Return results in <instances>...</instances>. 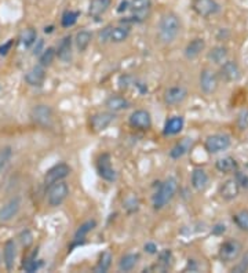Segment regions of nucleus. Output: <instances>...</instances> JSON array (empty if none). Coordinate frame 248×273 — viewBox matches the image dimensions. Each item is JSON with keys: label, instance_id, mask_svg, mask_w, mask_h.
Here are the masks:
<instances>
[{"label": "nucleus", "instance_id": "obj_23", "mask_svg": "<svg viewBox=\"0 0 248 273\" xmlns=\"http://www.w3.org/2000/svg\"><path fill=\"white\" fill-rule=\"evenodd\" d=\"M57 57L62 62H69L72 60V36H65L57 49Z\"/></svg>", "mask_w": 248, "mask_h": 273}, {"label": "nucleus", "instance_id": "obj_48", "mask_svg": "<svg viewBox=\"0 0 248 273\" xmlns=\"http://www.w3.org/2000/svg\"><path fill=\"white\" fill-rule=\"evenodd\" d=\"M225 231H226V226H225V225H217V226L214 228V233H217V235L223 233Z\"/></svg>", "mask_w": 248, "mask_h": 273}, {"label": "nucleus", "instance_id": "obj_38", "mask_svg": "<svg viewBox=\"0 0 248 273\" xmlns=\"http://www.w3.org/2000/svg\"><path fill=\"white\" fill-rule=\"evenodd\" d=\"M95 225H96L95 221H87V222H84L83 225H80L79 229L76 231V233H75V239H77V240H79V239H83L87 233L91 232L92 229L95 228Z\"/></svg>", "mask_w": 248, "mask_h": 273}, {"label": "nucleus", "instance_id": "obj_37", "mask_svg": "<svg viewBox=\"0 0 248 273\" xmlns=\"http://www.w3.org/2000/svg\"><path fill=\"white\" fill-rule=\"evenodd\" d=\"M11 156H13V151L10 147L0 148V172L3 171L6 166L9 164Z\"/></svg>", "mask_w": 248, "mask_h": 273}, {"label": "nucleus", "instance_id": "obj_14", "mask_svg": "<svg viewBox=\"0 0 248 273\" xmlns=\"http://www.w3.org/2000/svg\"><path fill=\"white\" fill-rule=\"evenodd\" d=\"M20 210H21L20 197H13V199H10L3 207L0 208V222L2 223L10 222L11 219L20 212Z\"/></svg>", "mask_w": 248, "mask_h": 273}, {"label": "nucleus", "instance_id": "obj_24", "mask_svg": "<svg viewBox=\"0 0 248 273\" xmlns=\"http://www.w3.org/2000/svg\"><path fill=\"white\" fill-rule=\"evenodd\" d=\"M111 5L112 0H91L90 7H88V14L91 15L92 18H98L107 13Z\"/></svg>", "mask_w": 248, "mask_h": 273}, {"label": "nucleus", "instance_id": "obj_40", "mask_svg": "<svg viewBox=\"0 0 248 273\" xmlns=\"http://www.w3.org/2000/svg\"><path fill=\"white\" fill-rule=\"evenodd\" d=\"M36 254H37V251H36L33 255H31L29 258H26L25 261H24L22 268L25 269L26 272H35V270H37V268H39V263L36 262Z\"/></svg>", "mask_w": 248, "mask_h": 273}, {"label": "nucleus", "instance_id": "obj_11", "mask_svg": "<svg viewBox=\"0 0 248 273\" xmlns=\"http://www.w3.org/2000/svg\"><path fill=\"white\" fill-rule=\"evenodd\" d=\"M130 9L132 10V21L141 22L149 15L152 9V0H131Z\"/></svg>", "mask_w": 248, "mask_h": 273}, {"label": "nucleus", "instance_id": "obj_18", "mask_svg": "<svg viewBox=\"0 0 248 273\" xmlns=\"http://www.w3.org/2000/svg\"><path fill=\"white\" fill-rule=\"evenodd\" d=\"M187 96V91L185 87L182 86H177V87H171L166 91L164 94V101L168 105H178L181 104L182 101H185V98Z\"/></svg>", "mask_w": 248, "mask_h": 273}, {"label": "nucleus", "instance_id": "obj_45", "mask_svg": "<svg viewBox=\"0 0 248 273\" xmlns=\"http://www.w3.org/2000/svg\"><path fill=\"white\" fill-rule=\"evenodd\" d=\"M13 43H14V41L9 40L7 43H6V44L0 46V54H2V56H6V54L10 51L11 47H13Z\"/></svg>", "mask_w": 248, "mask_h": 273}, {"label": "nucleus", "instance_id": "obj_8", "mask_svg": "<svg viewBox=\"0 0 248 273\" xmlns=\"http://www.w3.org/2000/svg\"><path fill=\"white\" fill-rule=\"evenodd\" d=\"M96 170H98L100 177H101L102 179H105V181L113 182L116 179V171H115V168L112 167L111 155H109V153H102L101 156L98 157Z\"/></svg>", "mask_w": 248, "mask_h": 273}, {"label": "nucleus", "instance_id": "obj_1", "mask_svg": "<svg viewBox=\"0 0 248 273\" xmlns=\"http://www.w3.org/2000/svg\"><path fill=\"white\" fill-rule=\"evenodd\" d=\"M181 30V20L174 13H166L162 15L159 22V37L163 43L170 44L175 40Z\"/></svg>", "mask_w": 248, "mask_h": 273}, {"label": "nucleus", "instance_id": "obj_49", "mask_svg": "<svg viewBox=\"0 0 248 273\" xmlns=\"http://www.w3.org/2000/svg\"><path fill=\"white\" fill-rule=\"evenodd\" d=\"M41 46H43V40H39V44L36 46L35 51H33V54H35V56H37V54H40V53H41V51H40Z\"/></svg>", "mask_w": 248, "mask_h": 273}, {"label": "nucleus", "instance_id": "obj_29", "mask_svg": "<svg viewBox=\"0 0 248 273\" xmlns=\"http://www.w3.org/2000/svg\"><path fill=\"white\" fill-rule=\"evenodd\" d=\"M208 58L215 65H222L223 62L228 60V49L223 47V46H217L208 53Z\"/></svg>", "mask_w": 248, "mask_h": 273}, {"label": "nucleus", "instance_id": "obj_20", "mask_svg": "<svg viewBox=\"0 0 248 273\" xmlns=\"http://www.w3.org/2000/svg\"><path fill=\"white\" fill-rule=\"evenodd\" d=\"M192 187L197 192H204L208 187V174L203 168H194L192 171Z\"/></svg>", "mask_w": 248, "mask_h": 273}, {"label": "nucleus", "instance_id": "obj_27", "mask_svg": "<svg viewBox=\"0 0 248 273\" xmlns=\"http://www.w3.org/2000/svg\"><path fill=\"white\" fill-rule=\"evenodd\" d=\"M215 167H217V170L219 172H222V174H230V172H236L238 168L237 162L230 156L222 157V159H219L217 163H215Z\"/></svg>", "mask_w": 248, "mask_h": 273}, {"label": "nucleus", "instance_id": "obj_26", "mask_svg": "<svg viewBox=\"0 0 248 273\" xmlns=\"http://www.w3.org/2000/svg\"><path fill=\"white\" fill-rule=\"evenodd\" d=\"M183 124H185V121H183L182 116H172L171 119H168L166 121L164 134L166 135H177V134L182 131Z\"/></svg>", "mask_w": 248, "mask_h": 273}, {"label": "nucleus", "instance_id": "obj_28", "mask_svg": "<svg viewBox=\"0 0 248 273\" xmlns=\"http://www.w3.org/2000/svg\"><path fill=\"white\" fill-rule=\"evenodd\" d=\"M130 36V29L127 26H112L109 32V41L112 43H123Z\"/></svg>", "mask_w": 248, "mask_h": 273}, {"label": "nucleus", "instance_id": "obj_33", "mask_svg": "<svg viewBox=\"0 0 248 273\" xmlns=\"http://www.w3.org/2000/svg\"><path fill=\"white\" fill-rule=\"evenodd\" d=\"M112 254L109 251H105V253H102V255L100 257V261L95 265V268H94V272L96 273H104L107 272L108 269L111 268L112 265Z\"/></svg>", "mask_w": 248, "mask_h": 273}, {"label": "nucleus", "instance_id": "obj_47", "mask_svg": "<svg viewBox=\"0 0 248 273\" xmlns=\"http://www.w3.org/2000/svg\"><path fill=\"white\" fill-rule=\"evenodd\" d=\"M128 9H130V3L128 2H122L119 9H117V13H123V11H127Z\"/></svg>", "mask_w": 248, "mask_h": 273}, {"label": "nucleus", "instance_id": "obj_22", "mask_svg": "<svg viewBox=\"0 0 248 273\" xmlns=\"http://www.w3.org/2000/svg\"><path fill=\"white\" fill-rule=\"evenodd\" d=\"M192 147H193L192 138H189V136L182 138L181 141L175 144V147L172 148L171 152H170V156H171L172 159H179V157L185 156L187 152L192 149Z\"/></svg>", "mask_w": 248, "mask_h": 273}, {"label": "nucleus", "instance_id": "obj_25", "mask_svg": "<svg viewBox=\"0 0 248 273\" xmlns=\"http://www.w3.org/2000/svg\"><path fill=\"white\" fill-rule=\"evenodd\" d=\"M105 105H107L109 111L120 112L128 109L130 108V102L122 96H111L107 100V102H105Z\"/></svg>", "mask_w": 248, "mask_h": 273}, {"label": "nucleus", "instance_id": "obj_43", "mask_svg": "<svg viewBox=\"0 0 248 273\" xmlns=\"http://www.w3.org/2000/svg\"><path fill=\"white\" fill-rule=\"evenodd\" d=\"M171 261V253L168 250H164L163 253H160V262L164 265V266H168V263Z\"/></svg>", "mask_w": 248, "mask_h": 273}, {"label": "nucleus", "instance_id": "obj_13", "mask_svg": "<svg viewBox=\"0 0 248 273\" xmlns=\"http://www.w3.org/2000/svg\"><path fill=\"white\" fill-rule=\"evenodd\" d=\"M130 124H131L134 128H138V130H149L152 127V117H151V113L143 109H138V111L132 112L131 116H130Z\"/></svg>", "mask_w": 248, "mask_h": 273}, {"label": "nucleus", "instance_id": "obj_7", "mask_svg": "<svg viewBox=\"0 0 248 273\" xmlns=\"http://www.w3.org/2000/svg\"><path fill=\"white\" fill-rule=\"evenodd\" d=\"M192 9L203 18H208L219 13L221 6L215 0H192Z\"/></svg>", "mask_w": 248, "mask_h": 273}, {"label": "nucleus", "instance_id": "obj_41", "mask_svg": "<svg viewBox=\"0 0 248 273\" xmlns=\"http://www.w3.org/2000/svg\"><path fill=\"white\" fill-rule=\"evenodd\" d=\"M232 270L236 273L247 272L248 270V253H245V255L241 258V261H240V262H238L236 266H233Z\"/></svg>", "mask_w": 248, "mask_h": 273}, {"label": "nucleus", "instance_id": "obj_36", "mask_svg": "<svg viewBox=\"0 0 248 273\" xmlns=\"http://www.w3.org/2000/svg\"><path fill=\"white\" fill-rule=\"evenodd\" d=\"M57 56V51L56 49H53V47H48L46 50H43V53L40 54V65L41 66H50L53 64V61L56 58Z\"/></svg>", "mask_w": 248, "mask_h": 273}, {"label": "nucleus", "instance_id": "obj_15", "mask_svg": "<svg viewBox=\"0 0 248 273\" xmlns=\"http://www.w3.org/2000/svg\"><path fill=\"white\" fill-rule=\"evenodd\" d=\"M221 77L226 81H237L241 77V71L234 61H225L221 65Z\"/></svg>", "mask_w": 248, "mask_h": 273}, {"label": "nucleus", "instance_id": "obj_30", "mask_svg": "<svg viewBox=\"0 0 248 273\" xmlns=\"http://www.w3.org/2000/svg\"><path fill=\"white\" fill-rule=\"evenodd\" d=\"M20 41L25 49H29L31 46H33L37 41V30L35 28H26V29H24L21 32Z\"/></svg>", "mask_w": 248, "mask_h": 273}, {"label": "nucleus", "instance_id": "obj_31", "mask_svg": "<svg viewBox=\"0 0 248 273\" xmlns=\"http://www.w3.org/2000/svg\"><path fill=\"white\" fill-rule=\"evenodd\" d=\"M91 39L92 36L88 30H80L76 35V37H75V46H76L77 50L80 51V53L86 51L90 43H91Z\"/></svg>", "mask_w": 248, "mask_h": 273}, {"label": "nucleus", "instance_id": "obj_6", "mask_svg": "<svg viewBox=\"0 0 248 273\" xmlns=\"http://www.w3.org/2000/svg\"><path fill=\"white\" fill-rule=\"evenodd\" d=\"M32 120L41 127H50L54 120V112L48 105H36L31 112Z\"/></svg>", "mask_w": 248, "mask_h": 273}, {"label": "nucleus", "instance_id": "obj_9", "mask_svg": "<svg viewBox=\"0 0 248 273\" xmlns=\"http://www.w3.org/2000/svg\"><path fill=\"white\" fill-rule=\"evenodd\" d=\"M218 84H219V80H218V75L213 69H203L202 73H200V88H202L203 93L206 94H213L215 93L218 88Z\"/></svg>", "mask_w": 248, "mask_h": 273}, {"label": "nucleus", "instance_id": "obj_2", "mask_svg": "<svg viewBox=\"0 0 248 273\" xmlns=\"http://www.w3.org/2000/svg\"><path fill=\"white\" fill-rule=\"evenodd\" d=\"M178 191V182L175 178H168L163 182L160 189L153 196V206L156 210L164 208L171 202Z\"/></svg>", "mask_w": 248, "mask_h": 273}, {"label": "nucleus", "instance_id": "obj_12", "mask_svg": "<svg viewBox=\"0 0 248 273\" xmlns=\"http://www.w3.org/2000/svg\"><path fill=\"white\" fill-rule=\"evenodd\" d=\"M115 120V113L112 112H98L95 115H92L90 119V126L95 132L104 131L108 127L111 126Z\"/></svg>", "mask_w": 248, "mask_h": 273}, {"label": "nucleus", "instance_id": "obj_50", "mask_svg": "<svg viewBox=\"0 0 248 273\" xmlns=\"http://www.w3.org/2000/svg\"><path fill=\"white\" fill-rule=\"evenodd\" d=\"M0 263H2V258H0Z\"/></svg>", "mask_w": 248, "mask_h": 273}, {"label": "nucleus", "instance_id": "obj_16", "mask_svg": "<svg viewBox=\"0 0 248 273\" xmlns=\"http://www.w3.org/2000/svg\"><path fill=\"white\" fill-rule=\"evenodd\" d=\"M240 193V185L236 178H230V179H226L223 182L221 188H219V195L225 200H233L236 199Z\"/></svg>", "mask_w": 248, "mask_h": 273}, {"label": "nucleus", "instance_id": "obj_42", "mask_svg": "<svg viewBox=\"0 0 248 273\" xmlns=\"http://www.w3.org/2000/svg\"><path fill=\"white\" fill-rule=\"evenodd\" d=\"M236 172H237V174H236V179H237L240 188L248 189V175H244V174H241V172L238 171Z\"/></svg>", "mask_w": 248, "mask_h": 273}, {"label": "nucleus", "instance_id": "obj_21", "mask_svg": "<svg viewBox=\"0 0 248 273\" xmlns=\"http://www.w3.org/2000/svg\"><path fill=\"white\" fill-rule=\"evenodd\" d=\"M204 49H206V40L202 37H196V39H193L192 41L187 43L186 49H185V57L187 60H194L202 54Z\"/></svg>", "mask_w": 248, "mask_h": 273}, {"label": "nucleus", "instance_id": "obj_32", "mask_svg": "<svg viewBox=\"0 0 248 273\" xmlns=\"http://www.w3.org/2000/svg\"><path fill=\"white\" fill-rule=\"evenodd\" d=\"M138 259H139L138 254H126L120 259V262H119V269L122 272H130V270H132V269L137 266Z\"/></svg>", "mask_w": 248, "mask_h": 273}, {"label": "nucleus", "instance_id": "obj_35", "mask_svg": "<svg viewBox=\"0 0 248 273\" xmlns=\"http://www.w3.org/2000/svg\"><path fill=\"white\" fill-rule=\"evenodd\" d=\"M79 15H80L79 11H72V10L65 11L61 18L62 26H64V28H71V26H73L77 22Z\"/></svg>", "mask_w": 248, "mask_h": 273}, {"label": "nucleus", "instance_id": "obj_3", "mask_svg": "<svg viewBox=\"0 0 248 273\" xmlns=\"http://www.w3.org/2000/svg\"><path fill=\"white\" fill-rule=\"evenodd\" d=\"M69 195V188L65 182L58 181L48 187L47 191V202L51 207H58L65 202L66 197Z\"/></svg>", "mask_w": 248, "mask_h": 273}, {"label": "nucleus", "instance_id": "obj_34", "mask_svg": "<svg viewBox=\"0 0 248 273\" xmlns=\"http://www.w3.org/2000/svg\"><path fill=\"white\" fill-rule=\"evenodd\" d=\"M233 222L237 225L238 229H241L244 232H248V211L247 210H241V211L236 212L233 215Z\"/></svg>", "mask_w": 248, "mask_h": 273}, {"label": "nucleus", "instance_id": "obj_10", "mask_svg": "<svg viewBox=\"0 0 248 273\" xmlns=\"http://www.w3.org/2000/svg\"><path fill=\"white\" fill-rule=\"evenodd\" d=\"M71 174V167L65 164V163H60L56 164L54 167H51L50 170L46 172L44 175V184L47 187H50L53 184H56L58 181H62L64 178H66Z\"/></svg>", "mask_w": 248, "mask_h": 273}, {"label": "nucleus", "instance_id": "obj_5", "mask_svg": "<svg viewBox=\"0 0 248 273\" xmlns=\"http://www.w3.org/2000/svg\"><path fill=\"white\" fill-rule=\"evenodd\" d=\"M230 147V138L223 134H214V135L207 136V140L204 142V148L208 153H221L226 151Z\"/></svg>", "mask_w": 248, "mask_h": 273}, {"label": "nucleus", "instance_id": "obj_19", "mask_svg": "<svg viewBox=\"0 0 248 273\" xmlns=\"http://www.w3.org/2000/svg\"><path fill=\"white\" fill-rule=\"evenodd\" d=\"M17 258V246L16 242L10 239L5 243V250H3V261H5L6 269L11 270L14 268V263H16Z\"/></svg>", "mask_w": 248, "mask_h": 273}, {"label": "nucleus", "instance_id": "obj_46", "mask_svg": "<svg viewBox=\"0 0 248 273\" xmlns=\"http://www.w3.org/2000/svg\"><path fill=\"white\" fill-rule=\"evenodd\" d=\"M145 251H146L147 254H156L157 246L155 243H146V244H145Z\"/></svg>", "mask_w": 248, "mask_h": 273}, {"label": "nucleus", "instance_id": "obj_44", "mask_svg": "<svg viewBox=\"0 0 248 273\" xmlns=\"http://www.w3.org/2000/svg\"><path fill=\"white\" fill-rule=\"evenodd\" d=\"M112 26H107V28H104L102 32L100 33V40L101 41H109V32H111Z\"/></svg>", "mask_w": 248, "mask_h": 273}, {"label": "nucleus", "instance_id": "obj_17", "mask_svg": "<svg viewBox=\"0 0 248 273\" xmlns=\"http://www.w3.org/2000/svg\"><path fill=\"white\" fill-rule=\"evenodd\" d=\"M25 80L29 86L33 87H40L44 80H46V71H44V66L35 65L33 68H31L28 73L25 75Z\"/></svg>", "mask_w": 248, "mask_h": 273}, {"label": "nucleus", "instance_id": "obj_4", "mask_svg": "<svg viewBox=\"0 0 248 273\" xmlns=\"http://www.w3.org/2000/svg\"><path fill=\"white\" fill-rule=\"evenodd\" d=\"M241 250H243V247H241L240 242L234 240V239H230V240H226V242H223L221 244V247H219V258L225 263L234 262L240 257Z\"/></svg>", "mask_w": 248, "mask_h": 273}, {"label": "nucleus", "instance_id": "obj_39", "mask_svg": "<svg viewBox=\"0 0 248 273\" xmlns=\"http://www.w3.org/2000/svg\"><path fill=\"white\" fill-rule=\"evenodd\" d=\"M18 239H20V242H21V244H22V247L29 248L32 246V244H33V235H32V232L29 231V229H25V231H22V232L20 233Z\"/></svg>", "mask_w": 248, "mask_h": 273}]
</instances>
